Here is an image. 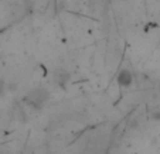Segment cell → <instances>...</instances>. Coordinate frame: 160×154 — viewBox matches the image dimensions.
Instances as JSON below:
<instances>
[{
    "instance_id": "cell-2",
    "label": "cell",
    "mask_w": 160,
    "mask_h": 154,
    "mask_svg": "<svg viewBox=\"0 0 160 154\" xmlns=\"http://www.w3.org/2000/svg\"><path fill=\"white\" fill-rule=\"evenodd\" d=\"M118 81L121 85H125V86H129L130 84H132L133 81V75L130 72H128V71H122L121 74H119L118 76Z\"/></svg>"
},
{
    "instance_id": "cell-1",
    "label": "cell",
    "mask_w": 160,
    "mask_h": 154,
    "mask_svg": "<svg viewBox=\"0 0 160 154\" xmlns=\"http://www.w3.org/2000/svg\"><path fill=\"white\" fill-rule=\"evenodd\" d=\"M47 99V92L44 89H36L34 92H31L27 98V102L30 103L31 106H36V108H40L42 105V102Z\"/></svg>"
}]
</instances>
